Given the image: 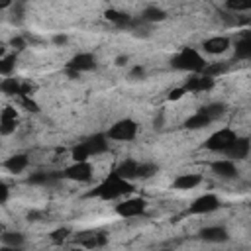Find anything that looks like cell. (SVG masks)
Here are the masks:
<instances>
[{
  "label": "cell",
  "mask_w": 251,
  "mask_h": 251,
  "mask_svg": "<svg viewBox=\"0 0 251 251\" xmlns=\"http://www.w3.org/2000/svg\"><path fill=\"white\" fill-rule=\"evenodd\" d=\"M133 190V186L129 184V180H124L122 176H118V173L116 171H112L96 188H92L86 196L88 198H94V196H98V198H102V200H116V198H120V196H124V194H129Z\"/></svg>",
  "instance_id": "6da1fadb"
},
{
  "label": "cell",
  "mask_w": 251,
  "mask_h": 251,
  "mask_svg": "<svg viewBox=\"0 0 251 251\" xmlns=\"http://www.w3.org/2000/svg\"><path fill=\"white\" fill-rule=\"evenodd\" d=\"M206 61L202 59V55L192 49V47H184L178 55H175L171 59V67L173 69H178V71H190V73H196V75H202L204 69H206Z\"/></svg>",
  "instance_id": "7a4b0ae2"
},
{
  "label": "cell",
  "mask_w": 251,
  "mask_h": 251,
  "mask_svg": "<svg viewBox=\"0 0 251 251\" xmlns=\"http://www.w3.org/2000/svg\"><path fill=\"white\" fill-rule=\"evenodd\" d=\"M235 139H237L235 131H231L229 127H224V129L212 133V135L204 141V147L210 149V151H216V153H226V151L231 147V143H233Z\"/></svg>",
  "instance_id": "3957f363"
},
{
  "label": "cell",
  "mask_w": 251,
  "mask_h": 251,
  "mask_svg": "<svg viewBox=\"0 0 251 251\" xmlns=\"http://www.w3.org/2000/svg\"><path fill=\"white\" fill-rule=\"evenodd\" d=\"M135 135H137V124H135L133 120H129V118L116 122V124L108 129V133H106V137L118 139V141H131Z\"/></svg>",
  "instance_id": "277c9868"
},
{
  "label": "cell",
  "mask_w": 251,
  "mask_h": 251,
  "mask_svg": "<svg viewBox=\"0 0 251 251\" xmlns=\"http://www.w3.org/2000/svg\"><path fill=\"white\" fill-rule=\"evenodd\" d=\"M65 178L69 180H76V182H86L92 178V167L88 161H82V163H73L71 167H67L63 171Z\"/></svg>",
  "instance_id": "5b68a950"
},
{
  "label": "cell",
  "mask_w": 251,
  "mask_h": 251,
  "mask_svg": "<svg viewBox=\"0 0 251 251\" xmlns=\"http://www.w3.org/2000/svg\"><path fill=\"white\" fill-rule=\"evenodd\" d=\"M220 208V200L216 194H204L200 198H196L190 208H188V214H210L214 210Z\"/></svg>",
  "instance_id": "8992f818"
},
{
  "label": "cell",
  "mask_w": 251,
  "mask_h": 251,
  "mask_svg": "<svg viewBox=\"0 0 251 251\" xmlns=\"http://www.w3.org/2000/svg\"><path fill=\"white\" fill-rule=\"evenodd\" d=\"M145 198H129L122 204L116 206V212L122 216V218H135V216H141L145 212Z\"/></svg>",
  "instance_id": "52a82bcc"
},
{
  "label": "cell",
  "mask_w": 251,
  "mask_h": 251,
  "mask_svg": "<svg viewBox=\"0 0 251 251\" xmlns=\"http://www.w3.org/2000/svg\"><path fill=\"white\" fill-rule=\"evenodd\" d=\"M96 67V59L90 53H78L75 55L69 63H67V71H76V73H84V71H92Z\"/></svg>",
  "instance_id": "ba28073f"
},
{
  "label": "cell",
  "mask_w": 251,
  "mask_h": 251,
  "mask_svg": "<svg viewBox=\"0 0 251 251\" xmlns=\"http://www.w3.org/2000/svg\"><path fill=\"white\" fill-rule=\"evenodd\" d=\"M198 237L202 241H208V243H224V241L229 239L226 227H222V226H208V227L200 229Z\"/></svg>",
  "instance_id": "9c48e42d"
},
{
  "label": "cell",
  "mask_w": 251,
  "mask_h": 251,
  "mask_svg": "<svg viewBox=\"0 0 251 251\" xmlns=\"http://www.w3.org/2000/svg\"><path fill=\"white\" fill-rule=\"evenodd\" d=\"M212 86H214V78H210L206 75H194L184 82L182 88L186 92H204V90H210Z\"/></svg>",
  "instance_id": "30bf717a"
},
{
  "label": "cell",
  "mask_w": 251,
  "mask_h": 251,
  "mask_svg": "<svg viewBox=\"0 0 251 251\" xmlns=\"http://www.w3.org/2000/svg\"><path fill=\"white\" fill-rule=\"evenodd\" d=\"M16 124H18V116H16V110L6 106L2 110V116H0V133L2 135H10L14 129H16Z\"/></svg>",
  "instance_id": "8fae6325"
},
{
  "label": "cell",
  "mask_w": 251,
  "mask_h": 251,
  "mask_svg": "<svg viewBox=\"0 0 251 251\" xmlns=\"http://www.w3.org/2000/svg\"><path fill=\"white\" fill-rule=\"evenodd\" d=\"M82 143H84V147L88 149L90 157H92V155H100V153H106V151H108V141H106V135H102V133L90 135V137H88V139H84Z\"/></svg>",
  "instance_id": "7c38bea8"
},
{
  "label": "cell",
  "mask_w": 251,
  "mask_h": 251,
  "mask_svg": "<svg viewBox=\"0 0 251 251\" xmlns=\"http://www.w3.org/2000/svg\"><path fill=\"white\" fill-rule=\"evenodd\" d=\"M202 47H204V51H206V53L220 55V53L227 51V47H229V39H227V37H224V35H216V37L206 39Z\"/></svg>",
  "instance_id": "4fadbf2b"
},
{
  "label": "cell",
  "mask_w": 251,
  "mask_h": 251,
  "mask_svg": "<svg viewBox=\"0 0 251 251\" xmlns=\"http://www.w3.org/2000/svg\"><path fill=\"white\" fill-rule=\"evenodd\" d=\"M249 149H251L249 139H247V137H237V139L231 143V147L226 151V155L231 157V159H245L247 153H249Z\"/></svg>",
  "instance_id": "5bb4252c"
},
{
  "label": "cell",
  "mask_w": 251,
  "mask_h": 251,
  "mask_svg": "<svg viewBox=\"0 0 251 251\" xmlns=\"http://www.w3.org/2000/svg\"><path fill=\"white\" fill-rule=\"evenodd\" d=\"M212 171H214L218 176H222V178H233V176H237V169H235V165H233L229 159L214 161V163H212Z\"/></svg>",
  "instance_id": "9a60e30c"
},
{
  "label": "cell",
  "mask_w": 251,
  "mask_h": 251,
  "mask_svg": "<svg viewBox=\"0 0 251 251\" xmlns=\"http://www.w3.org/2000/svg\"><path fill=\"white\" fill-rule=\"evenodd\" d=\"M137 167H139V163H135L133 159H126L116 167V173L124 180H131V178H137Z\"/></svg>",
  "instance_id": "2e32d148"
},
{
  "label": "cell",
  "mask_w": 251,
  "mask_h": 251,
  "mask_svg": "<svg viewBox=\"0 0 251 251\" xmlns=\"http://www.w3.org/2000/svg\"><path fill=\"white\" fill-rule=\"evenodd\" d=\"M76 241L80 245H84L86 249H94V247H100V245L106 243V235L94 233V231H86V233H80V237H76Z\"/></svg>",
  "instance_id": "e0dca14e"
},
{
  "label": "cell",
  "mask_w": 251,
  "mask_h": 251,
  "mask_svg": "<svg viewBox=\"0 0 251 251\" xmlns=\"http://www.w3.org/2000/svg\"><path fill=\"white\" fill-rule=\"evenodd\" d=\"M59 178H65V175L63 173H33V175H29V178H27V182L29 184H53V182H57Z\"/></svg>",
  "instance_id": "ac0fdd59"
},
{
  "label": "cell",
  "mask_w": 251,
  "mask_h": 251,
  "mask_svg": "<svg viewBox=\"0 0 251 251\" xmlns=\"http://www.w3.org/2000/svg\"><path fill=\"white\" fill-rule=\"evenodd\" d=\"M104 16H106V20H110L112 24H116L118 27H131V16H127V14H124V12H120V10H106L104 12Z\"/></svg>",
  "instance_id": "d6986e66"
},
{
  "label": "cell",
  "mask_w": 251,
  "mask_h": 251,
  "mask_svg": "<svg viewBox=\"0 0 251 251\" xmlns=\"http://www.w3.org/2000/svg\"><path fill=\"white\" fill-rule=\"evenodd\" d=\"M200 180H202L200 175H180V176H176V180L173 182V186L176 190H190V188L198 186Z\"/></svg>",
  "instance_id": "ffe728a7"
},
{
  "label": "cell",
  "mask_w": 251,
  "mask_h": 251,
  "mask_svg": "<svg viewBox=\"0 0 251 251\" xmlns=\"http://www.w3.org/2000/svg\"><path fill=\"white\" fill-rule=\"evenodd\" d=\"M25 167H27V155H22V153L12 155L10 159L4 161V169H8L10 173H22Z\"/></svg>",
  "instance_id": "44dd1931"
},
{
  "label": "cell",
  "mask_w": 251,
  "mask_h": 251,
  "mask_svg": "<svg viewBox=\"0 0 251 251\" xmlns=\"http://www.w3.org/2000/svg\"><path fill=\"white\" fill-rule=\"evenodd\" d=\"M235 57L237 59H251V33H245L235 45Z\"/></svg>",
  "instance_id": "7402d4cb"
},
{
  "label": "cell",
  "mask_w": 251,
  "mask_h": 251,
  "mask_svg": "<svg viewBox=\"0 0 251 251\" xmlns=\"http://www.w3.org/2000/svg\"><path fill=\"white\" fill-rule=\"evenodd\" d=\"M210 122H212V120H210L208 116H204L202 112H196L194 116H190V118L184 122V127H186V129H200V127H206Z\"/></svg>",
  "instance_id": "603a6c76"
},
{
  "label": "cell",
  "mask_w": 251,
  "mask_h": 251,
  "mask_svg": "<svg viewBox=\"0 0 251 251\" xmlns=\"http://www.w3.org/2000/svg\"><path fill=\"white\" fill-rule=\"evenodd\" d=\"M0 90L10 96H22V82L16 78H4L0 84Z\"/></svg>",
  "instance_id": "cb8c5ba5"
},
{
  "label": "cell",
  "mask_w": 251,
  "mask_h": 251,
  "mask_svg": "<svg viewBox=\"0 0 251 251\" xmlns=\"http://www.w3.org/2000/svg\"><path fill=\"white\" fill-rule=\"evenodd\" d=\"M198 112H202V114H204V116H208L210 120H216V118L224 116V112H226V106H224V104H220V102H214V104L202 106Z\"/></svg>",
  "instance_id": "d4e9b609"
},
{
  "label": "cell",
  "mask_w": 251,
  "mask_h": 251,
  "mask_svg": "<svg viewBox=\"0 0 251 251\" xmlns=\"http://www.w3.org/2000/svg\"><path fill=\"white\" fill-rule=\"evenodd\" d=\"M141 18L145 22H161V20H165V12L161 8H157V6H149V8L143 10V16Z\"/></svg>",
  "instance_id": "484cf974"
},
{
  "label": "cell",
  "mask_w": 251,
  "mask_h": 251,
  "mask_svg": "<svg viewBox=\"0 0 251 251\" xmlns=\"http://www.w3.org/2000/svg\"><path fill=\"white\" fill-rule=\"evenodd\" d=\"M14 67H16V53L4 55L2 61H0V73H2L4 76H8V75L14 71Z\"/></svg>",
  "instance_id": "4316f807"
},
{
  "label": "cell",
  "mask_w": 251,
  "mask_h": 251,
  "mask_svg": "<svg viewBox=\"0 0 251 251\" xmlns=\"http://www.w3.org/2000/svg\"><path fill=\"white\" fill-rule=\"evenodd\" d=\"M226 71H227V63H210V65H206V69H204L202 75L214 78L216 75H222V73H226Z\"/></svg>",
  "instance_id": "83f0119b"
},
{
  "label": "cell",
  "mask_w": 251,
  "mask_h": 251,
  "mask_svg": "<svg viewBox=\"0 0 251 251\" xmlns=\"http://www.w3.org/2000/svg\"><path fill=\"white\" fill-rule=\"evenodd\" d=\"M2 241H4V245H8V247H20V245L24 243V235L18 233V231H10V233H4V235H2Z\"/></svg>",
  "instance_id": "f1b7e54d"
},
{
  "label": "cell",
  "mask_w": 251,
  "mask_h": 251,
  "mask_svg": "<svg viewBox=\"0 0 251 251\" xmlns=\"http://www.w3.org/2000/svg\"><path fill=\"white\" fill-rule=\"evenodd\" d=\"M157 173V165L155 163H141L137 167V178H151Z\"/></svg>",
  "instance_id": "f546056e"
},
{
  "label": "cell",
  "mask_w": 251,
  "mask_h": 251,
  "mask_svg": "<svg viewBox=\"0 0 251 251\" xmlns=\"http://www.w3.org/2000/svg\"><path fill=\"white\" fill-rule=\"evenodd\" d=\"M226 6L233 12H243V10H251V0H229Z\"/></svg>",
  "instance_id": "4dcf8cb0"
},
{
  "label": "cell",
  "mask_w": 251,
  "mask_h": 251,
  "mask_svg": "<svg viewBox=\"0 0 251 251\" xmlns=\"http://www.w3.org/2000/svg\"><path fill=\"white\" fill-rule=\"evenodd\" d=\"M20 104H22L25 110H29V112H39L37 102H35V100H31L29 96H22V98H20Z\"/></svg>",
  "instance_id": "1f68e13d"
},
{
  "label": "cell",
  "mask_w": 251,
  "mask_h": 251,
  "mask_svg": "<svg viewBox=\"0 0 251 251\" xmlns=\"http://www.w3.org/2000/svg\"><path fill=\"white\" fill-rule=\"evenodd\" d=\"M67 235H69V229H67V227H59V229L51 231V239H53L55 243H63V241L67 239Z\"/></svg>",
  "instance_id": "d6a6232c"
},
{
  "label": "cell",
  "mask_w": 251,
  "mask_h": 251,
  "mask_svg": "<svg viewBox=\"0 0 251 251\" xmlns=\"http://www.w3.org/2000/svg\"><path fill=\"white\" fill-rule=\"evenodd\" d=\"M10 45H12L14 49H18V51H22V49L25 47V39H24V37H14V39L10 41Z\"/></svg>",
  "instance_id": "836d02e7"
},
{
  "label": "cell",
  "mask_w": 251,
  "mask_h": 251,
  "mask_svg": "<svg viewBox=\"0 0 251 251\" xmlns=\"http://www.w3.org/2000/svg\"><path fill=\"white\" fill-rule=\"evenodd\" d=\"M143 75H145V69H143L141 65L133 67V69H131V73H129V76H131V78H143Z\"/></svg>",
  "instance_id": "e575fe53"
},
{
  "label": "cell",
  "mask_w": 251,
  "mask_h": 251,
  "mask_svg": "<svg viewBox=\"0 0 251 251\" xmlns=\"http://www.w3.org/2000/svg\"><path fill=\"white\" fill-rule=\"evenodd\" d=\"M184 92H186L184 88H175V90L169 92V100H178V98H182Z\"/></svg>",
  "instance_id": "d590c367"
},
{
  "label": "cell",
  "mask_w": 251,
  "mask_h": 251,
  "mask_svg": "<svg viewBox=\"0 0 251 251\" xmlns=\"http://www.w3.org/2000/svg\"><path fill=\"white\" fill-rule=\"evenodd\" d=\"M6 200H8V186H6V184H2V186H0V202L4 204Z\"/></svg>",
  "instance_id": "8d00e7d4"
},
{
  "label": "cell",
  "mask_w": 251,
  "mask_h": 251,
  "mask_svg": "<svg viewBox=\"0 0 251 251\" xmlns=\"http://www.w3.org/2000/svg\"><path fill=\"white\" fill-rule=\"evenodd\" d=\"M53 43H57V45L67 43V35H61V33H59V35H55V37H53Z\"/></svg>",
  "instance_id": "74e56055"
},
{
  "label": "cell",
  "mask_w": 251,
  "mask_h": 251,
  "mask_svg": "<svg viewBox=\"0 0 251 251\" xmlns=\"http://www.w3.org/2000/svg\"><path fill=\"white\" fill-rule=\"evenodd\" d=\"M127 63V55H120V57H116V65L118 67H124Z\"/></svg>",
  "instance_id": "f35d334b"
},
{
  "label": "cell",
  "mask_w": 251,
  "mask_h": 251,
  "mask_svg": "<svg viewBox=\"0 0 251 251\" xmlns=\"http://www.w3.org/2000/svg\"><path fill=\"white\" fill-rule=\"evenodd\" d=\"M0 251H20V247H8V245H4Z\"/></svg>",
  "instance_id": "ab89813d"
},
{
  "label": "cell",
  "mask_w": 251,
  "mask_h": 251,
  "mask_svg": "<svg viewBox=\"0 0 251 251\" xmlns=\"http://www.w3.org/2000/svg\"><path fill=\"white\" fill-rule=\"evenodd\" d=\"M69 251H80V249H69Z\"/></svg>",
  "instance_id": "60d3db41"
},
{
  "label": "cell",
  "mask_w": 251,
  "mask_h": 251,
  "mask_svg": "<svg viewBox=\"0 0 251 251\" xmlns=\"http://www.w3.org/2000/svg\"><path fill=\"white\" fill-rule=\"evenodd\" d=\"M163 251H169V249H163Z\"/></svg>",
  "instance_id": "b9f144b4"
}]
</instances>
